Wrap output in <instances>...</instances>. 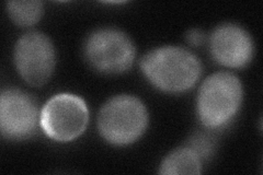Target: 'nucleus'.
I'll use <instances>...</instances> for the list:
<instances>
[{
  "instance_id": "f257e3e1",
  "label": "nucleus",
  "mask_w": 263,
  "mask_h": 175,
  "mask_svg": "<svg viewBox=\"0 0 263 175\" xmlns=\"http://www.w3.org/2000/svg\"><path fill=\"white\" fill-rule=\"evenodd\" d=\"M141 68L152 85L169 93L190 90L202 73V66L197 57L178 46L153 49L143 57Z\"/></svg>"
},
{
  "instance_id": "f03ea898",
  "label": "nucleus",
  "mask_w": 263,
  "mask_h": 175,
  "mask_svg": "<svg viewBox=\"0 0 263 175\" xmlns=\"http://www.w3.org/2000/svg\"><path fill=\"white\" fill-rule=\"evenodd\" d=\"M242 101V86L235 74L216 72L203 82L197 96V115L205 127L215 129L232 121Z\"/></svg>"
},
{
  "instance_id": "7ed1b4c3",
  "label": "nucleus",
  "mask_w": 263,
  "mask_h": 175,
  "mask_svg": "<svg viewBox=\"0 0 263 175\" xmlns=\"http://www.w3.org/2000/svg\"><path fill=\"white\" fill-rule=\"evenodd\" d=\"M148 114L141 100L132 95L110 99L98 116V129L104 140L125 146L141 137L147 127Z\"/></svg>"
},
{
  "instance_id": "20e7f679",
  "label": "nucleus",
  "mask_w": 263,
  "mask_h": 175,
  "mask_svg": "<svg viewBox=\"0 0 263 175\" xmlns=\"http://www.w3.org/2000/svg\"><path fill=\"white\" fill-rule=\"evenodd\" d=\"M89 110L80 96L62 93L49 99L40 114V124L45 134L55 141L68 143L87 128Z\"/></svg>"
},
{
  "instance_id": "39448f33",
  "label": "nucleus",
  "mask_w": 263,
  "mask_h": 175,
  "mask_svg": "<svg viewBox=\"0 0 263 175\" xmlns=\"http://www.w3.org/2000/svg\"><path fill=\"white\" fill-rule=\"evenodd\" d=\"M85 56L92 67L103 73H122L133 65L136 49L132 40L119 30L100 29L87 38Z\"/></svg>"
},
{
  "instance_id": "423d86ee",
  "label": "nucleus",
  "mask_w": 263,
  "mask_h": 175,
  "mask_svg": "<svg viewBox=\"0 0 263 175\" xmlns=\"http://www.w3.org/2000/svg\"><path fill=\"white\" fill-rule=\"evenodd\" d=\"M55 48L45 34L37 31L26 33L16 42L14 64L22 79L33 87H42L55 68Z\"/></svg>"
},
{
  "instance_id": "0eeeda50",
  "label": "nucleus",
  "mask_w": 263,
  "mask_h": 175,
  "mask_svg": "<svg viewBox=\"0 0 263 175\" xmlns=\"http://www.w3.org/2000/svg\"><path fill=\"white\" fill-rule=\"evenodd\" d=\"M37 106L29 94L16 89L3 91L0 96V128L12 140L29 138L36 129Z\"/></svg>"
},
{
  "instance_id": "6e6552de",
  "label": "nucleus",
  "mask_w": 263,
  "mask_h": 175,
  "mask_svg": "<svg viewBox=\"0 0 263 175\" xmlns=\"http://www.w3.org/2000/svg\"><path fill=\"white\" fill-rule=\"evenodd\" d=\"M211 53L218 64L229 68H242L253 56V42L249 33L233 23L221 24L210 38Z\"/></svg>"
},
{
  "instance_id": "1a4fd4ad",
  "label": "nucleus",
  "mask_w": 263,
  "mask_h": 175,
  "mask_svg": "<svg viewBox=\"0 0 263 175\" xmlns=\"http://www.w3.org/2000/svg\"><path fill=\"white\" fill-rule=\"evenodd\" d=\"M200 157L190 148H180L168 154L160 165V174H200Z\"/></svg>"
},
{
  "instance_id": "9d476101",
  "label": "nucleus",
  "mask_w": 263,
  "mask_h": 175,
  "mask_svg": "<svg viewBox=\"0 0 263 175\" xmlns=\"http://www.w3.org/2000/svg\"><path fill=\"white\" fill-rule=\"evenodd\" d=\"M7 11L20 27H31L39 22L43 13V4L39 0H18L7 3Z\"/></svg>"
},
{
  "instance_id": "9b49d317",
  "label": "nucleus",
  "mask_w": 263,
  "mask_h": 175,
  "mask_svg": "<svg viewBox=\"0 0 263 175\" xmlns=\"http://www.w3.org/2000/svg\"><path fill=\"white\" fill-rule=\"evenodd\" d=\"M190 147L195 153L200 157V159H208L212 155L214 148H215V141L208 135L196 134L190 140Z\"/></svg>"
},
{
  "instance_id": "f8f14e48",
  "label": "nucleus",
  "mask_w": 263,
  "mask_h": 175,
  "mask_svg": "<svg viewBox=\"0 0 263 175\" xmlns=\"http://www.w3.org/2000/svg\"><path fill=\"white\" fill-rule=\"evenodd\" d=\"M186 41L192 46H201L205 42V34L199 29H192L186 33Z\"/></svg>"
}]
</instances>
